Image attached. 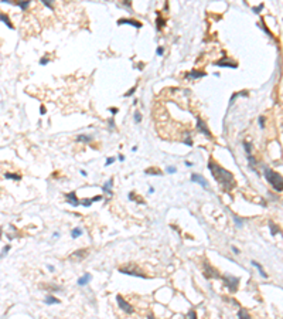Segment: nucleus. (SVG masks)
I'll return each instance as SVG.
<instances>
[{"label":"nucleus","mask_w":283,"mask_h":319,"mask_svg":"<svg viewBox=\"0 0 283 319\" xmlns=\"http://www.w3.org/2000/svg\"><path fill=\"white\" fill-rule=\"evenodd\" d=\"M48 269H50L51 272H52V271H54V269H55V268H54V267H52V265H48Z\"/></svg>","instance_id":"47"},{"label":"nucleus","mask_w":283,"mask_h":319,"mask_svg":"<svg viewBox=\"0 0 283 319\" xmlns=\"http://www.w3.org/2000/svg\"><path fill=\"white\" fill-rule=\"evenodd\" d=\"M92 279V275L91 274H85V275H82L79 279H78V285L79 286H85V285H88V282Z\"/></svg>","instance_id":"15"},{"label":"nucleus","mask_w":283,"mask_h":319,"mask_svg":"<svg viewBox=\"0 0 283 319\" xmlns=\"http://www.w3.org/2000/svg\"><path fill=\"white\" fill-rule=\"evenodd\" d=\"M238 318L239 319H252L249 316V314H248V311L244 309V308H241V309L238 311Z\"/></svg>","instance_id":"21"},{"label":"nucleus","mask_w":283,"mask_h":319,"mask_svg":"<svg viewBox=\"0 0 283 319\" xmlns=\"http://www.w3.org/2000/svg\"><path fill=\"white\" fill-rule=\"evenodd\" d=\"M269 227H270V234L273 235V237H275V235L278 234V233H280L279 227H278V226H276V224H275V223H273L272 220L269 221Z\"/></svg>","instance_id":"19"},{"label":"nucleus","mask_w":283,"mask_h":319,"mask_svg":"<svg viewBox=\"0 0 283 319\" xmlns=\"http://www.w3.org/2000/svg\"><path fill=\"white\" fill-rule=\"evenodd\" d=\"M48 63H50V58H47V57H43L40 60V65H47Z\"/></svg>","instance_id":"31"},{"label":"nucleus","mask_w":283,"mask_h":319,"mask_svg":"<svg viewBox=\"0 0 283 319\" xmlns=\"http://www.w3.org/2000/svg\"><path fill=\"white\" fill-rule=\"evenodd\" d=\"M14 4H16V6H18L21 10H26V9L30 6V1H14Z\"/></svg>","instance_id":"26"},{"label":"nucleus","mask_w":283,"mask_h":319,"mask_svg":"<svg viewBox=\"0 0 283 319\" xmlns=\"http://www.w3.org/2000/svg\"><path fill=\"white\" fill-rule=\"evenodd\" d=\"M99 200H102V196H94V197H91V199H83L82 202H81V204L85 206V207H89L94 202H99Z\"/></svg>","instance_id":"14"},{"label":"nucleus","mask_w":283,"mask_h":319,"mask_svg":"<svg viewBox=\"0 0 283 319\" xmlns=\"http://www.w3.org/2000/svg\"><path fill=\"white\" fill-rule=\"evenodd\" d=\"M123 4H125V6H128V7H130V3H129V1H123Z\"/></svg>","instance_id":"45"},{"label":"nucleus","mask_w":283,"mask_h":319,"mask_svg":"<svg viewBox=\"0 0 283 319\" xmlns=\"http://www.w3.org/2000/svg\"><path fill=\"white\" fill-rule=\"evenodd\" d=\"M191 182H194V183H198L201 187H204V189H208V183H207V180L201 176V174H197V173H193L191 174Z\"/></svg>","instance_id":"7"},{"label":"nucleus","mask_w":283,"mask_h":319,"mask_svg":"<svg viewBox=\"0 0 283 319\" xmlns=\"http://www.w3.org/2000/svg\"><path fill=\"white\" fill-rule=\"evenodd\" d=\"M112 185H113V179H109V180L103 185V193L112 194Z\"/></svg>","instance_id":"18"},{"label":"nucleus","mask_w":283,"mask_h":319,"mask_svg":"<svg viewBox=\"0 0 283 319\" xmlns=\"http://www.w3.org/2000/svg\"><path fill=\"white\" fill-rule=\"evenodd\" d=\"M233 220H235V223L238 224V227H241V226H242V220H241V218H238L236 216H235V217H233Z\"/></svg>","instance_id":"39"},{"label":"nucleus","mask_w":283,"mask_h":319,"mask_svg":"<svg viewBox=\"0 0 283 319\" xmlns=\"http://www.w3.org/2000/svg\"><path fill=\"white\" fill-rule=\"evenodd\" d=\"M117 24H130V26H134L136 29H140V27H142V23H140V21L130 20V18H120V20H117Z\"/></svg>","instance_id":"10"},{"label":"nucleus","mask_w":283,"mask_h":319,"mask_svg":"<svg viewBox=\"0 0 283 319\" xmlns=\"http://www.w3.org/2000/svg\"><path fill=\"white\" fill-rule=\"evenodd\" d=\"M44 302L47 303V305H58V303H61V301L57 299L54 295H47L45 299H44Z\"/></svg>","instance_id":"17"},{"label":"nucleus","mask_w":283,"mask_h":319,"mask_svg":"<svg viewBox=\"0 0 283 319\" xmlns=\"http://www.w3.org/2000/svg\"><path fill=\"white\" fill-rule=\"evenodd\" d=\"M81 174H82V176H86V174H88V173H86V172H85V170H81Z\"/></svg>","instance_id":"48"},{"label":"nucleus","mask_w":283,"mask_h":319,"mask_svg":"<svg viewBox=\"0 0 283 319\" xmlns=\"http://www.w3.org/2000/svg\"><path fill=\"white\" fill-rule=\"evenodd\" d=\"M119 160H120V162H122V160H125V156H123V155H120V156H119Z\"/></svg>","instance_id":"46"},{"label":"nucleus","mask_w":283,"mask_h":319,"mask_svg":"<svg viewBox=\"0 0 283 319\" xmlns=\"http://www.w3.org/2000/svg\"><path fill=\"white\" fill-rule=\"evenodd\" d=\"M222 281L225 286L231 291V292H235L238 289V284H239V278L238 277H232V275H222Z\"/></svg>","instance_id":"3"},{"label":"nucleus","mask_w":283,"mask_h":319,"mask_svg":"<svg viewBox=\"0 0 283 319\" xmlns=\"http://www.w3.org/2000/svg\"><path fill=\"white\" fill-rule=\"evenodd\" d=\"M204 267H205V269H204V274H205V277H207V278H219V277H221V275L218 274V271H216V269H214L211 265L204 264Z\"/></svg>","instance_id":"6"},{"label":"nucleus","mask_w":283,"mask_h":319,"mask_svg":"<svg viewBox=\"0 0 283 319\" xmlns=\"http://www.w3.org/2000/svg\"><path fill=\"white\" fill-rule=\"evenodd\" d=\"M208 169H210L211 174L214 176V179H215L219 185L222 186L224 190L229 192V190H232L233 187L236 186L232 173L228 172L227 169H224L222 166H219V165L215 163L214 160H210V162H208Z\"/></svg>","instance_id":"1"},{"label":"nucleus","mask_w":283,"mask_h":319,"mask_svg":"<svg viewBox=\"0 0 283 319\" xmlns=\"http://www.w3.org/2000/svg\"><path fill=\"white\" fill-rule=\"evenodd\" d=\"M9 250H10V245H6V247L3 248V251H1V254H0V260H1V258H3V257H4L7 252H9Z\"/></svg>","instance_id":"32"},{"label":"nucleus","mask_w":283,"mask_h":319,"mask_svg":"<svg viewBox=\"0 0 283 319\" xmlns=\"http://www.w3.org/2000/svg\"><path fill=\"white\" fill-rule=\"evenodd\" d=\"M263 7H265L263 4H259L258 7H253V12H255V13H259V12H261V10L263 9Z\"/></svg>","instance_id":"36"},{"label":"nucleus","mask_w":283,"mask_h":319,"mask_svg":"<svg viewBox=\"0 0 283 319\" xmlns=\"http://www.w3.org/2000/svg\"><path fill=\"white\" fill-rule=\"evenodd\" d=\"M232 251H233V254H239V250H238V248H236V247H235V245H232Z\"/></svg>","instance_id":"42"},{"label":"nucleus","mask_w":283,"mask_h":319,"mask_svg":"<svg viewBox=\"0 0 283 319\" xmlns=\"http://www.w3.org/2000/svg\"><path fill=\"white\" fill-rule=\"evenodd\" d=\"M149 319H156V318H154L153 315H149Z\"/></svg>","instance_id":"50"},{"label":"nucleus","mask_w":283,"mask_h":319,"mask_svg":"<svg viewBox=\"0 0 283 319\" xmlns=\"http://www.w3.org/2000/svg\"><path fill=\"white\" fill-rule=\"evenodd\" d=\"M134 91H136V85H134V87L132 88V89H129V91H128V92L125 94V97H130V95H133V92H134Z\"/></svg>","instance_id":"34"},{"label":"nucleus","mask_w":283,"mask_h":319,"mask_svg":"<svg viewBox=\"0 0 283 319\" xmlns=\"http://www.w3.org/2000/svg\"><path fill=\"white\" fill-rule=\"evenodd\" d=\"M149 193H154V189H153V187H149Z\"/></svg>","instance_id":"49"},{"label":"nucleus","mask_w":283,"mask_h":319,"mask_svg":"<svg viewBox=\"0 0 283 319\" xmlns=\"http://www.w3.org/2000/svg\"><path fill=\"white\" fill-rule=\"evenodd\" d=\"M252 265H253L255 268H256L258 271H259V274H261V275H262L263 278H267V274L265 272V271H263V268H262V265H261L259 262H256V261H252Z\"/></svg>","instance_id":"20"},{"label":"nucleus","mask_w":283,"mask_h":319,"mask_svg":"<svg viewBox=\"0 0 283 319\" xmlns=\"http://www.w3.org/2000/svg\"><path fill=\"white\" fill-rule=\"evenodd\" d=\"M263 176L267 180V183L272 186L276 192H283V176H280L278 172H273L272 169L269 168L265 169Z\"/></svg>","instance_id":"2"},{"label":"nucleus","mask_w":283,"mask_h":319,"mask_svg":"<svg viewBox=\"0 0 283 319\" xmlns=\"http://www.w3.org/2000/svg\"><path fill=\"white\" fill-rule=\"evenodd\" d=\"M40 112H41L43 115H45V114H47V109H45V106H44V105H41V106H40Z\"/></svg>","instance_id":"41"},{"label":"nucleus","mask_w":283,"mask_h":319,"mask_svg":"<svg viewBox=\"0 0 283 319\" xmlns=\"http://www.w3.org/2000/svg\"><path fill=\"white\" fill-rule=\"evenodd\" d=\"M116 301H117V305H119V308L123 311V312H126V314H133V306L130 305V303L128 302L122 295H117L116 297Z\"/></svg>","instance_id":"4"},{"label":"nucleus","mask_w":283,"mask_h":319,"mask_svg":"<svg viewBox=\"0 0 283 319\" xmlns=\"http://www.w3.org/2000/svg\"><path fill=\"white\" fill-rule=\"evenodd\" d=\"M215 65H218V67H231V68L238 67L236 63H233V61H227V60H219V61H216Z\"/></svg>","instance_id":"13"},{"label":"nucleus","mask_w":283,"mask_h":319,"mask_svg":"<svg viewBox=\"0 0 283 319\" xmlns=\"http://www.w3.org/2000/svg\"><path fill=\"white\" fill-rule=\"evenodd\" d=\"M164 20H163V17H162V14H157V18H156V24H157V30H160L163 26H164Z\"/></svg>","instance_id":"24"},{"label":"nucleus","mask_w":283,"mask_h":319,"mask_svg":"<svg viewBox=\"0 0 283 319\" xmlns=\"http://www.w3.org/2000/svg\"><path fill=\"white\" fill-rule=\"evenodd\" d=\"M185 319H198V316H197V312H195L194 309L188 311V314L185 315Z\"/></svg>","instance_id":"28"},{"label":"nucleus","mask_w":283,"mask_h":319,"mask_svg":"<svg viewBox=\"0 0 283 319\" xmlns=\"http://www.w3.org/2000/svg\"><path fill=\"white\" fill-rule=\"evenodd\" d=\"M109 111H111V112H112V114H116V112H117V109H116V108H111V109H109Z\"/></svg>","instance_id":"43"},{"label":"nucleus","mask_w":283,"mask_h":319,"mask_svg":"<svg viewBox=\"0 0 283 319\" xmlns=\"http://www.w3.org/2000/svg\"><path fill=\"white\" fill-rule=\"evenodd\" d=\"M119 272H122V274H125V275H134V277H145V274H142L140 271H136V269L130 268H119Z\"/></svg>","instance_id":"11"},{"label":"nucleus","mask_w":283,"mask_h":319,"mask_svg":"<svg viewBox=\"0 0 283 319\" xmlns=\"http://www.w3.org/2000/svg\"><path fill=\"white\" fill-rule=\"evenodd\" d=\"M146 174H157V176H162L163 173H162V170L157 168H149L146 169Z\"/></svg>","instance_id":"23"},{"label":"nucleus","mask_w":283,"mask_h":319,"mask_svg":"<svg viewBox=\"0 0 283 319\" xmlns=\"http://www.w3.org/2000/svg\"><path fill=\"white\" fill-rule=\"evenodd\" d=\"M115 162V157H109V159H106V162H105V166H109V165H112Z\"/></svg>","instance_id":"35"},{"label":"nucleus","mask_w":283,"mask_h":319,"mask_svg":"<svg viewBox=\"0 0 283 319\" xmlns=\"http://www.w3.org/2000/svg\"><path fill=\"white\" fill-rule=\"evenodd\" d=\"M156 52H157V55H163V54H164V48H163V47H159Z\"/></svg>","instance_id":"40"},{"label":"nucleus","mask_w":283,"mask_h":319,"mask_svg":"<svg viewBox=\"0 0 283 319\" xmlns=\"http://www.w3.org/2000/svg\"><path fill=\"white\" fill-rule=\"evenodd\" d=\"M258 121H259V126L263 129V128H265V117H259Z\"/></svg>","instance_id":"33"},{"label":"nucleus","mask_w":283,"mask_h":319,"mask_svg":"<svg viewBox=\"0 0 283 319\" xmlns=\"http://www.w3.org/2000/svg\"><path fill=\"white\" fill-rule=\"evenodd\" d=\"M82 233L83 231L81 228H74V230L71 231V237H72V238H78L79 235H82Z\"/></svg>","instance_id":"27"},{"label":"nucleus","mask_w":283,"mask_h":319,"mask_svg":"<svg viewBox=\"0 0 283 319\" xmlns=\"http://www.w3.org/2000/svg\"><path fill=\"white\" fill-rule=\"evenodd\" d=\"M197 129H198V132H201V134H204L205 136H208V138H211L212 135H211V132H210V129L207 128V125H205V122L201 119L200 117L197 118Z\"/></svg>","instance_id":"5"},{"label":"nucleus","mask_w":283,"mask_h":319,"mask_svg":"<svg viewBox=\"0 0 283 319\" xmlns=\"http://www.w3.org/2000/svg\"><path fill=\"white\" fill-rule=\"evenodd\" d=\"M86 255H88V250H78V251H74V254H71L69 258L74 261H82Z\"/></svg>","instance_id":"8"},{"label":"nucleus","mask_w":283,"mask_h":319,"mask_svg":"<svg viewBox=\"0 0 283 319\" xmlns=\"http://www.w3.org/2000/svg\"><path fill=\"white\" fill-rule=\"evenodd\" d=\"M185 166H188V168H190V166H193V163H191V162H187V160H185Z\"/></svg>","instance_id":"44"},{"label":"nucleus","mask_w":283,"mask_h":319,"mask_svg":"<svg viewBox=\"0 0 283 319\" xmlns=\"http://www.w3.org/2000/svg\"><path fill=\"white\" fill-rule=\"evenodd\" d=\"M4 177H6V179H10V180H16V182L21 180V176H20L18 173H4Z\"/></svg>","instance_id":"22"},{"label":"nucleus","mask_w":283,"mask_h":319,"mask_svg":"<svg viewBox=\"0 0 283 319\" xmlns=\"http://www.w3.org/2000/svg\"><path fill=\"white\" fill-rule=\"evenodd\" d=\"M65 199H67V202L71 204V206H79L81 202L78 200V197H77V194H75V192H71V193H67L65 194Z\"/></svg>","instance_id":"9"},{"label":"nucleus","mask_w":283,"mask_h":319,"mask_svg":"<svg viewBox=\"0 0 283 319\" xmlns=\"http://www.w3.org/2000/svg\"><path fill=\"white\" fill-rule=\"evenodd\" d=\"M166 170L168 172V173H176V170H177V169L174 168V166H168V168H167Z\"/></svg>","instance_id":"38"},{"label":"nucleus","mask_w":283,"mask_h":319,"mask_svg":"<svg viewBox=\"0 0 283 319\" xmlns=\"http://www.w3.org/2000/svg\"><path fill=\"white\" fill-rule=\"evenodd\" d=\"M43 4H44V6H47V7H48V9H51V10L54 9V7H52V4H51L50 1H47V0H43Z\"/></svg>","instance_id":"37"},{"label":"nucleus","mask_w":283,"mask_h":319,"mask_svg":"<svg viewBox=\"0 0 283 319\" xmlns=\"http://www.w3.org/2000/svg\"><path fill=\"white\" fill-rule=\"evenodd\" d=\"M0 21H3L10 30L14 29V26H13V23H12V20H10L9 14H6V13H3V12H0Z\"/></svg>","instance_id":"12"},{"label":"nucleus","mask_w":283,"mask_h":319,"mask_svg":"<svg viewBox=\"0 0 283 319\" xmlns=\"http://www.w3.org/2000/svg\"><path fill=\"white\" fill-rule=\"evenodd\" d=\"M244 146H245V151H246V153L250 156V152H252V145H250L249 142H246V140H245V142H244Z\"/></svg>","instance_id":"30"},{"label":"nucleus","mask_w":283,"mask_h":319,"mask_svg":"<svg viewBox=\"0 0 283 319\" xmlns=\"http://www.w3.org/2000/svg\"><path fill=\"white\" fill-rule=\"evenodd\" d=\"M133 118H134V122H136V123H140V122H142V114H140L139 111H136V112H134Z\"/></svg>","instance_id":"29"},{"label":"nucleus","mask_w":283,"mask_h":319,"mask_svg":"<svg viewBox=\"0 0 283 319\" xmlns=\"http://www.w3.org/2000/svg\"><path fill=\"white\" fill-rule=\"evenodd\" d=\"M205 75H207V74L202 72V71H191V72L185 74L187 78H202V77H205Z\"/></svg>","instance_id":"16"},{"label":"nucleus","mask_w":283,"mask_h":319,"mask_svg":"<svg viewBox=\"0 0 283 319\" xmlns=\"http://www.w3.org/2000/svg\"><path fill=\"white\" fill-rule=\"evenodd\" d=\"M92 140V136H88V135H79L77 138V142H91Z\"/></svg>","instance_id":"25"}]
</instances>
